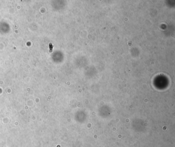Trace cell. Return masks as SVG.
<instances>
[{
	"instance_id": "1",
	"label": "cell",
	"mask_w": 175,
	"mask_h": 147,
	"mask_svg": "<svg viewBox=\"0 0 175 147\" xmlns=\"http://www.w3.org/2000/svg\"><path fill=\"white\" fill-rule=\"evenodd\" d=\"M49 49H50L49 51H50V53H51V52H52V45L51 43L49 44Z\"/></svg>"
}]
</instances>
